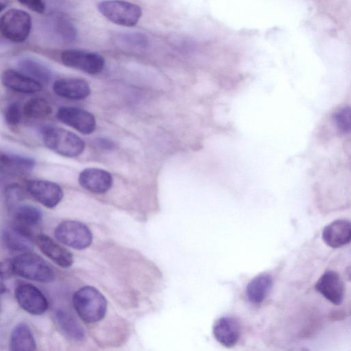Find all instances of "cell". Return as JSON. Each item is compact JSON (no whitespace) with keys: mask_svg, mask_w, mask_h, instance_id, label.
<instances>
[{"mask_svg":"<svg viewBox=\"0 0 351 351\" xmlns=\"http://www.w3.org/2000/svg\"><path fill=\"white\" fill-rule=\"evenodd\" d=\"M36 242L40 250L58 266L67 268L72 265L73 257L70 251L51 237L41 234L36 237Z\"/></svg>","mask_w":351,"mask_h":351,"instance_id":"obj_14","label":"cell"},{"mask_svg":"<svg viewBox=\"0 0 351 351\" xmlns=\"http://www.w3.org/2000/svg\"><path fill=\"white\" fill-rule=\"evenodd\" d=\"M14 274L13 259H7L0 262V278L7 279Z\"/></svg>","mask_w":351,"mask_h":351,"instance_id":"obj_31","label":"cell"},{"mask_svg":"<svg viewBox=\"0 0 351 351\" xmlns=\"http://www.w3.org/2000/svg\"><path fill=\"white\" fill-rule=\"evenodd\" d=\"M315 290L335 305H339L344 298V285L336 271L324 272L315 285Z\"/></svg>","mask_w":351,"mask_h":351,"instance_id":"obj_11","label":"cell"},{"mask_svg":"<svg viewBox=\"0 0 351 351\" xmlns=\"http://www.w3.org/2000/svg\"><path fill=\"white\" fill-rule=\"evenodd\" d=\"M97 7L106 19L122 26H134L142 15L141 8L138 5L126 1L104 0Z\"/></svg>","mask_w":351,"mask_h":351,"instance_id":"obj_4","label":"cell"},{"mask_svg":"<svg viewBox=\"0 0 351 351\" xmlns=\"http://www.w3.org/2000/svg\"><path fill=\"white\" fill-rule=\"evenodd\" d=\"M97 142L99 147L106 149H113L115 147L114 142L108 139L101 138Z\"/></svg>","mask_w":351,"mask_h":351,"instance_id":"obj_33","label":"cell"},{"mask_svg":"<svg viewBox=\"0 0 351 351\" xmlns=\"http://www.w3.org/2000/svg\"><path fill=\"white\" fill-rule=\"evenodd\" d=\"M23 112L29 119H40L47 117L52 112V108L47 100L40 97L29 99L23 108Z\"/></svg>","mask_w":351,"mask_h":351,"instance_id":"obj_26","label":"cell"},{"mask_svg":"<svg viewBox=\"0 0 351 351\" xmlns=\"http://www.w3.org/2000/svg\"><path fill=\"white\" fill-rule=\"evenodd\" d=\"M5 195L7 204L12 206L23 199L24 193L19 184L13 183L7 186L5 190Z\"/></svg>","mask_w":351,"mask_h":351,"instance_id":"obj_30","label":"cell"},{"mask_svg":"<svg viewBox=\"0 0 351 351\" xmlns=\"http://www.w3.org/2000/svg\"><path fill=\"white\" fill-rule=\"evenodd\" d=\"M54 235L62 243L77 250L88 247L93 241L90 230L85 224L72 220L58 224L54 230Z\"/></svg>","mask_w":351,"mask_h":351,"instance_id":"obj_6","label":"cell"},{"mask_svg":"<svg viewBox=\"0 0 351 351\" xmlns=\"http://www.w3.org/2000/svg\"><path fill=\"white\" fill-rule=\"evenodd\" d=\"M15 297L20 306L32 315H42L49 306L43 293L29 283L19 285L15 289Z\"/></svg>","mask_w":351,"mask_h":351,"instance_id":"obj_10","label":"cell"},{"mask_svg":"<svg viewBox=\"0 0 351 351\" xmlns=\"http://www.w3.org/2000/svg\"><path fill=\"white\" fill-rule=\"evenodd\" d=\"M41 219L42 213L38 208L32 205H22L16 208L11 226L24 235L33 239V229Z\"/></svg>","mask_w":351,"mask_h":351,"instance_id":"obj_17","label":"cell"},{"mask_svg":"<svg viewBox=\"0 0 351 351\" xmlns=\"http://www.w3.org/2000/svg\"><path fill=\"white\" fill-rule=\"evenodd\" d=\"M53 90L58 96L72 99L82 100L90 94L88 83L81 78H62L53 84Z\"/></svg>","mask_w":351,"mask_h":351,"instance_id":"obj_15","label":"cell"},{"mask_svg":"<svg viewBox=\"0 0 351 351\" xmlns=\"http://www.w3.org/2000/svg\"><path fill=\"white\" fill-rule=\"evenodd\" d=\"M79 184L87 191L94 193H105L113 184L111 173L99 168H87L80 172Z\"/></svg>","mask_w":351,"mask_h":351,"instance_id":"obj_12","label":"cell"},{"mask_svg":"<svg viewBox=\"0 0 351 351\" xmlns=\"http://www.w3.org/2000/svg\"><path fill=\"white\" fill-rule=\"evenodd\" d=\"M324 243L332 248H339L350 243L351 224L347 219H337L324 227L322 234Z\"/></svg>","mask_w":351,"mask_h":351,"instance_id":"obj_16","label":"cell"},{"mask_svg":"<svg viewBox=\"0 0 351 351\" xmlns=\"http://www.w3.org/2000/svg\"><path fill=\"white\" fill-rule=\"evenodd\" d=\"M58 119L84 134L93 133L96 120L90 112L77 107L62 106L56 113Z\"/></svg>","mask_w":351,"mask_h":351,"instance_id":"obj_8","label":"cell"},{"mask_svg":"<svg viewBox=\"0 0 351 351\" xmlns=\"http://www.w3.org/2000/svg\"><path fill=\"white\" fill-rule=\"evenodd\" d=\"M23 110L19 103L15 101L10 104L5 110V120L10 125H18L22 117Z\"/></svg>","mask_w":351,"mask_h":351,"instance_id":"obj_29","label":"cell"},{"mask_svg":"<svg viewBox=\"0 0 351 351\" xmlns=\"http://www.w3.org/2000/svg\"><path fill=\"white\" fill-rule=\"evenodd\" d=\"M59 327L69 338L80 341L84 338V332L82 326L68 312L59 310L56 313Z\"/></svg>","mask_w":351,"mask_h":351,"instance_id":"obj_25","label":"cell"},{"mask_svg":"<svg viewBox=\"0 0 351 351\" xmlns=\"http://www.w3.org/2000/svg\"><path fill=\"white\" fill-rule=\"evenodd\" d=\"M60 58L66 66L92 75L100 73L105 66V59L101 55L81 49L65 50Z\"/></svg>","mask_w":351,"mask_h":351,"instance_id":"obj_7","label":"cell"},{"mask_svg":"<svg viewBox=\"0 0 351 351\" xmlns=\"http://www.w3.org/2000/svg\"><path fill=\"white\" fill-rule=\"evenodd\" d=\"M35 160L29 157L13 154H0V172L6 176L18 177L31 172Z\"/></svg>","mask_w":351,"mask_h":351,"instance_id":"obj_18","label":"cell"},{"mask_svg":"<svg viewBox=\"0 0 351 351\" xmlns=\"http://www.w3.org/2000/svg\"><path fill=\"white\" fill-rule=\"evenodd\" d=\"M32 29L30 15L19 9H11L0 18V32L13 43H22L29 35Z\"/></svg>","mask_w":351,"mask_h":351,"instance_id":"obj_5","label":"cell"},{"mask_svg":"<svg viewBox=\"0 0 351 351\" xmlns=\"http://www.w3.org/2000/svg\"><path fill=\"white\" fill-rule=\"evenodd\" d=\"M273 285V279L270 274H260L247 283L245 294L247 300L252 304L263 302L269 295Z\"/></svg>","mask_w":351,"mask_h":351,"instance_id":"obj_21","label":"cell"},{"mask_svg":"<svg viewBox=\"0 0 351 351\" xmlns=\"http://www.w3.org/2000/svg\"><path fill=\"white\" fill-rule=\"evenodd\" d=\"M18 1L36 12H45V4L43 0H18Z\"/></svg>","mask_w":351,"mask_h":351,"instance_id":"obj_32","label":"cell"},{"mask_svg":"<svg viewBox=\"0 0 351 351\" xmlns=\"http://www.w3.org/2000/svg\"><path fill=\"white\" fill-rule=\"evenodd\" d=\"M333 123L341 135L350 134V108L345 106L335 111L332 115Z\"/></svg>","mask_w":351,"mask_h":351,"instance_id":"obj_27","label":"cell"},{"mask_svg":"<svg viewBox=\"0 0 351 351\" xmlns=\"http://www.w3.org/2000/svg\"><path fill=\"white\" fill-rule=\"evenodd\" d=\"M27 189L34 199L48 208L56 207L64 196L60 186L48 180H28Z\"/></svg>","mask_w":351,"mask_h":351,"instance_id":"obj_9","label":"cell"},{"mask_svg":"<svg viewBox=\"0 0 351 351\" xmlns=\"http://www.w3.org/2000/svg\"><path fill=\"white\" fill-rule=\"evenodd\" d=\"M3 240L5 246L14 252H26L32 249V239L24 235L12 226L3 230Z\"/></svg>","mask_w":351,"mask_h":351,"instance_id":"obj_24","label":"cell"},{"mask_svg":"<svg viewBox=\"0 0 351 351\" xmlns=\"http://www.w3.org/2000/svg\"><path fill=\"white\" fill-rule=\"evenodd\" d=\"M6 291V287L4 285V283L1 280V278H0V295L3 293L4 292H5Z\"/></svg>","mask_w":351,"mask_h":351,"instance_id":"obj_34","label":"cell"},{"mask_svg":"<svg viewBox=\"0 0 351 351\" xmlns=\"http://www.w3.org/2000/svg\"><path fill=\"white\" fill-rule=\"evenodd\" d=\"M1 80L7 88L23 93H37L43 88L38 82L12 69L4 71L1 74Z\"/></svg>","mask_w":351,"mask_h":351,"instance_id":"obj_19","label":"cell"},{"mask_svg":"<svg viewBox=\"0 0 351 351\" xmlns=\"http://www.w3.org/2000/svg\"><path fill=\"white\" fill-rule=\"evenodd\" d=\"M10 349L13 351H31L36 349L33 333L27 324H19L13 329L10 336Z\"/></svg>","mask_w":351,"mask_h":351,"instance_id":"obj_23","label":"cell"},{"mask_svg":"<svg viewBox=\"0 0 351 351\" xmlns=\"http://www.w3.org/2000/svg\"><path fill=\"white\" fill-rule=\"evenodd\" d=\"M43 141L49 149L69 158L80 156L85 148V143L80 136L59 128H47L43 132Z\"/></svg>","mask_w":351,"mask_h":351,"instance_id":"obj_2","label":"cell"},{"mask_svg":"<svg viewBox=\"0 0 351 351\" xmlns=\"http://www.w3.org/2000/svg\"><path fill=\"white\" fill-rule=\"evenodd\" d=\"M20 72L38 82L41 84L48 83L51 79V71L43 62L32 58H23L18 62Z\"/></svg>","mask_w":351,"mask_h":351,"instance_id":"obj_22","label":"cell"},{"mask_svg":"<svg viewBox=\"0 0 351 351\" xmlns=\"http://www.w3.org/2000/svg\"><path fill=\"white\" fill-rule=\"evenodd\" d=\"M73 304L79 317L89 324L102 319L107 310V301L104 295L90 286L83 287L74 293Z\"/></svg>","mask_w":351,"mask_h":351,"instance_id":"obj_1","label":"cell"},{"mask_svg":"<svg viewBox=\"0 0 351 351\" xmlns=\"http://www.w3.org/2000/svg\"><path fill=\"white\" fill-rule=\"evenodd\" d=\"M14 274L24 278L41 282H50L55 278L51 267L38 255L26 252L14 259Z\"/></svg>","mask_w":351,"mask_h":351,"instance_id":"obj_3","label":"cell"},{"mask_svg":"<svg viewBox=\"0 0 351 351\" xmlns=\"http://www.w3.org/2000/svg\"><path fill=\"white\" fill-rule=\"evenodd\" d=\"M118 43L122 47L132 49H141L147 46L148 40L144 34L133 32L119 35Z\"/></svg>","mask_w":351,"mask_h":351,"instance_id":"obj_28","label":"cell"},{"mask_svg":"<svg viewBox=\"0 0 351 351\" xmlns=\"http://www.w3.org/2000/svg\"><path fill=\"white\" fill-rule=\"evenodd\" d=\"M215 339L222 346L231 348L235 346L240 337L241 327L237 319L231 316L218 318L213 326Z\"/></svg>","mask_w":351,"mask_h":351,"instance_id":"obj_13","label":"cell"},{"mask_svg":"<svg viewBox=\"0 0 351 351\" xmlns=\"http://www.w3.org/2000/svg\"><path fill=\"white\" fill-rule=\"evenodd\" d=\"M7 0H0V12L6 7Z\"/></svg>","mask_w":351,"mask_h":351,"instance_id":"obj_35","label":"cell"},{"mask_svg":"<svg viewBox=\"0 0 351 351\" xmlns=\"http://www.w3.org/2000/svg\"><path fill=\"white\" fill-rule=\"evenodd\" d=\"M49 29L55 37L64 43L73 42L77 36L75 25L67 16L56 12L49 16L48 19Z\"/></svg>","mask_w":351,"mask_h":351,"instance_id":"obj_20","label":"cell"}]
</instances>
